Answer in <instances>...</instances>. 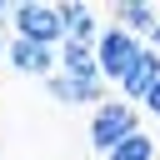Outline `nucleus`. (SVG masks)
I'll return each mask as SVG.
<instances>
[{
	"instance_id": "f257e3e1",
	"label": "nucleus",
	"mask_w": 160,
	"mask_h": 160,
	"mask_svg": "<svg viewBox=\"0 0 160 160\" xmlns=\"http://www.w3.org/2000/svg\"><path fill=\"white\" fill-rule=\"evenodd\" d=\"M140 50H145L140 35H130V30H120V25L95 30V70H100V80H125V75L135 70Z\"/></svg>"
},
{
	"instance_id": "f03ea898",
	"label": "nucleus",
	"mask_w": 160,
	"mask_h": 160,
	"mask_svg": "<svg viewBox=\"0 0 160 160\" xmlns=\"http://www.w3.org/2000/svg\"><path fill=\"white\" fill-rule=\"evenodd\" d=\"M140 130V115H135V105L130 100H100L95 105V115H90V145L100 150V155H110L120 140H130Z\"/></svg>"
},
{
	"instance_id": "7ed1b4c3",
	"label": "nucleus",
	"mask_w": 160,
	"mask_h": 160,
	"mask_svg": "<svg viewBox=\"0 0 160 160\" xmlns=\"http://www.w3.org/2000/svg\"><path fill=\"white\" fill-rule=\"evenodd\" d=\"M10 25L20 40H35V45H50L60 50L65 45V25H60V5H40V0H25V5H10Z\"/></svg>"
},
{
	"instance_id": "20e7f679",
	"label": "nucleus",
	"mask_w": 160,
	"mask_h": 160,
	"mask_svg": "<svg viewBox=\"0 0 160 160\" xmlns=\"http://www.w3.org/2000/svg\"><path fill=\"white\" fill-rule=\"evenodd\" d=\"M5 60L20 70V75H40V80H50L55 75V50L50 45H35V40H5Z\"/></svg>"
},
{
	"instance_id": "39448f33",
	"label": "nucleus",
	"mask_w": 160,
	"mask_h": 160,
	"mask_svg": "<svg viewBox=\"0 0 160 160\" xmlns=\"http://www.w3.org/2000/svg\"><path fill=\"white\" fill-rule=\"evenodd\" d=\"M45 90L60 105H100L105 100V80H80V75H65V70H55L45 80Z\"/></svg>"
},
{
	"instance_id": "423d86ee",
	"label": "nucleus",
	"mask_w": 160,
	"mask_h": 160,
	"mask_svg": "<svg viewBox=\"0 0 160 160\" xmlns=\"http://www.w3.org/2000/svg\"><path fill=\"white\" fill-rule=\"evenodd\" d=\"M155 85H160V55H155V50H140L135 70L120 80V100H130V105H135V100H145Z\"/></svg>"
},
{
	"instance_id": "0eeeda50",
	"label": "nucleus",
	"mask_w": 160,
	"mask_h": 160,
	"mask_svg": "<svg viewBox=\"0 0 160 160\" xmlns=\"http://www.w3.org/2000/svg\"><path fill=\"white\" fill-rule=\"evenodd\" d=\"M60 25H65V40L95 45V5H85V0H65V5H60Z\"/></svg>"
},
{
	"instance_id": "6e6552de",
	"label": "nucleus",
	"mask_w": 160,
	"mask_h": 160,
	"mask_svg": "<svg viewBox=\"0 0 160 160\" xmlns=\"http://www.w3.org/2000/svg\"><path fill=\"white\" fill-rule=\"evenodd\" d=\"M55 70H65V75H80V80H100V70H95V45L65 40V45L55 50Z\"/></svg>"
},
{
	"instance_id": "1a4fd4ad",
	"label": "nucleus",
	"mask_w": 160,
	"mask_h": 160,
	"mask_svg": "<svg viewBox=\"0 0 160 160\" xmlns=\"http://www.w3.org/2000/svg\"><path fill=\"white\" fill-rule=\"evenodd\" d=\"M155 20H160V15H155L150 5H115V25L130 30V35H150Z\"/></svg>"
},
{
	"instance_id": "9d476101",
	"label": "nucleus",
	"mask_w": 160,
	"mask_h": 160,
	"mask_svg": "<svg viewBox=\"0 0 160 160\" xmlns=\"http://www.w3.org/2000/svg\"><path fill=\"white\" fill-rule=\"evenodd\" d=\"M105 160H155V140H150L145 130H135V135H130V140H120Z\"/></svg>"
},
{
	"instance_id": "9b49d317",
	"label": "nucleus",
	"mask_w": 160,
	"mask_h": 160,
	"mask_svg": "<svg viewBox=\"0 0 160 160\" xmlns=\"http://www.w3.org/2000/svg\"><path fill=\"white\" fill-rule=\"evenodd\" d=\"M140 105H145V110H150V115H160V85H155V90H150V95H145V100H140Z\"/></svg>"
},
{
	"instance_id": "f8f14e48",
	"label": "nucleus",
	"mask_w": 160,
	"mask_h": 160,
	"mask_svg": "<svg viewBox=\"0 0 160 160\" xmlns=\"http://www.w3.org/2000/svg\"><path fill=\"white\" fill-rule=\"evenodd\" d=\"M145 40H150V45H145V50H155V55H160V20H155V25H150V35H145Z\"/></svg>"
},
{
	"instance_id": "ddd939ff",
	"label": "nucleus",
	"mask_w": 160,
	"mask_h": 160,
	"mask_svg": "<svg viewBox=\"0 0 160 160\" xmlns=\"http://www.w3.org/2000/svg\"><path fill=\"white\" fill-rule=\"evenodd\" d=\"M5 25H10V5L0 0V30H5Z\"/></svg>"
},
{
	"instance_id": "4468645a",
	"label": "nucleus",
	"mask_w": 160,
	"mask_h": 160,
	"mask_svg": "<svg viewBox=\"0 0 160 160\" xmlns=\"http://www.w3.org/2000/svg\"><path fill=\"white\" fill-rule=\"evenodd\" d=\"M0 60H5V40H0Z\"/></svg>"
}]
</instances>
